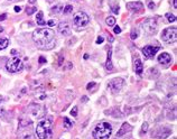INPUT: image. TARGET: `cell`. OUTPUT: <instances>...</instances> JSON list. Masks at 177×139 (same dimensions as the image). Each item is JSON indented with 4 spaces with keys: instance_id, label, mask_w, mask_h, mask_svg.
Wrapping results in <instances>:
<instances>
[{
    "instance_id": "obj_22",
    "label": "cell",
    "mask_w": 177,
    "mask_h": 139,
    "mask_svg": "<svg viewBox=\"0 0 177 139\" xmlns=\"http://www.w3.org/2000/svg\"><path fill=\"white\" fill-rule=\"evenodd\" d=\"M36 10H37L36 7H27V9H26V13H27L28 16H30V15H33Z\"/></svg>"
},
{
    "instance_id": "obj_13",
    "label": "cell",
    "mask_w": 177,
    "mask_h": 139,
    "mask_svg": "<svg viewBox=\"0 0 177 139\" xmlns=\"http://www.w3.org/2000/svg\"><path fill=\"white\" fill-rule=\"evenodd\" d=\"M133 67H135V72L140 75L144 71V65H142V62L140 61L139 58H136L135 59V63H133Z\"/></svg>"
},
{
    "instance_id": "obj_34",
    "label": "cell",
    "mask_w": 177,
    "mask_h": 139,
    "mask_svg": "<svg viewBox=\"0 0 177 139\" xmlns=\"http://www.w3.org/2000/svg\"><path fill=\"white\" fill-rule=\"evenodd\" d=\"M20 10H21V7H20V6H16V7H15V11H16V13H19Z\"/></svg>"
},
{
    "instance_id": "obj_7",
    "label": "cell",
    "mask_w": 177,
    "mask_h": 139,
    "mask_svg": "<svg viewBox=\"0 0 177 139\" xmlns=\"http://www.w3.org/2000/svg\"><path fill=\"white\" fill-rule=\"evenodd\" d=\"M142 29L148 34V35H152L157 32V22L155 19H147L145 20V22L142 24Z\"/></svg>"
},
{
    "instance_id": "obj_30",
    "label": "cell",
    "mask_w": 177,
    "mask_h": 139,
    "mask_svg": "<svg viewBox=\"0 0 177 139\" xmlns=\"http://www.w3.org/2000/svg\"><path fill=\"white\" fill-rule=\"evenodd\" d=\"M103 40H104L103 37H102V36H99V37L96 38V44H102Z\"/></svg>"
},
{
    "instance_id": "obj_16",
    "label": "cell",
    "mask_w": 177,
    "mask_h": 139,
    "mask_svg": "<svg viewBox=\"0 0 177 139\" xmlns=\"http://www.w3.org/2000/svg\"><path fill=\"white\" fill-rule=\"evenodd\" d=\"M36 21H37V25H40V26L46 25V21L43 18V11H38V14L36 16Z\"/></svg>"
},
{
    "instance_id": "obj_28",
    "label": "cell",
    "mask_w": 177,
    "mask_h": 139,
    "mask_svg": "<svg viewBox=\"0 0 177 139\" xmlns=\"http://www.w3.org/2000/svg\"><path fill=\"white\" fill-rule=\"evenodd\" d=\"M55 24H56V21H55L54 19H51V20H48V21H47V24H46V25H48L50 27H53V26H55Z\"/></svg>"
},
{
    "instance_id": "obj_21",
    "label": "cell",
    "mask_w": 177,
    "mask_h": 139,
    "mask_svg": "<svg viewBox=\"0 0 177 139\" xmlns=\"http://www.w3.org/2000/svg\"><path fill=\"white\" fill-rule=\"evenodd\" d=\"M166 18L168 19L169 22H174L176 20V16H175V15H173V14H170V13L166 14Z\"/></svg>"
},
{
    "instance_id": "obj_35",
    "label": "cell",
    "mask_w": 177,
    "mask_h": 139,
    "mask_svg": "<svg viewBox=\"0 0 177 139\" xmlns=\"http://www.w3.org/2000/svg\"><path fill=\"white\" fill-rule=\"evenodd\" d=\"M173 6L175 9H177V0H173Z\"/></svg>"
},
{
    "instance_id": "obj_11",
    "label": "cell",
    "mask_w": 177,
    "mask_h": 139,
    "mask_svg": "<svg viewBox=\"0 0 177 139\" xmlns=\"http://www.w3.org/2000/svg\"><path fill=\"white\" fill-rule=\"evenodd\" d=\"M142 7L144 5L140 2V1H137V2H128L127 3V8L133 11V13H138V11H140L142 9Z\"/></svg>"
},
{
    "instance_id": "obj_14",
    "label": "cell",
    "mask_w": 177,
    "mask_h": 139,
    "mask_svg": "<svg viewBox=\"0 0 177 139\" xmlns=\"http://www.w3.org/2000/svg\"><path fill=\"white\" fill-rule=\"evenodd\" d=\"M131 130V126L129 125L128 122H125V123H122V126H121V128L119 129V131L117 132V137H120V136H123L126 132H128V131H130Z\"/></svg>"
},
{
    "instance_id": "obj_26",
    "label": "cell",
    "mask_w": 177,
    "mask_h": 139,
    "mask_svg": "<svg viewBox=\"0 0 177 139\" xmlns=\"http://www.w3.org/2000/svg\"><path fill=\"white\" fill-rule=\"evenodd\" d=\"M130 37H131V39H136V38L138 37V33H137V32H135V31H132V32H131Z\"/></svg>"
},
{
    "instance_id": "obj_4",
    "label": "cell",
    "mask_w": 177,
    "mask_h": 139,
    "mask_svg": "<svg viewBox=\"0 0 177 139\" xmlns=\"http://www.w3.org/2000/svg\"><path fill=\"white\" fill-rule=\"evenodd\" d=\"M161 39L165 43L172 44L175 43L177 39V28L176 27H168L166 29H164L161 33Z\"/></svg>"
},
{
    "instance_id": "obj_27",
    "label": "cell",
    "mask_w": 177,
    "mask_h": 139,
    "mask_svg": "<svg viewBox=\"0 0 177 139\" xmlns=\"http://www.w3.org/2000/svg\"><path fill=\"white\" fill-rule=\"evenodd\" d=\"M113 33H114V34H120V33H121V28H120L119 26H114Z\"/></svg>"
},
{
    "instance_id": "obj_18",
    "label": "cell",
    "mask_w": 177,
    "mask_h": 139,
    "mask_svg": "<svg viewBox=\"0 0 177 139\" xmlns=\"http://www.w3.org/2000/svg\"><path fill=\"white\" fill-rule=\"evenodd\" d=\"M105 24H107L109 27H113V26L115 25V18L112 17V16L108 17L107 19H105Z\"/></svg>"
},
{
    "instance_id": "obj_2",
    "label": "cell",
    "mask_w": 177,
    "mask_h": 139,
    "mask_svg": "<svg viewBox=\"0 0 177 139\" xmlns=\"http://www.w3.org/2000/svg\"><path fill=\"white\" fill-rule=\"evenodd\" d=\"M52 120L51 119H44L37 123L36 127V136L38 139H47L51 136L52 132Z\"/></svg>"
},
{
    "instance_id": "obj_5",
    "label": "cell",
    "mask_w": 177,
    "mask_h": 139,
    "mask_svg": "<svg viewBox=\"0 0 177 139\" xmlns=\"http://www.w3.org/2000/svg\"><path fill=\"white\" fill-rule=\"evenodd\" d=\"M24 67V63L19 57H13L11 59H9L6 64V69L9 71L10 73H17L20 72Z\"/></svg>"
},
{
    "instance_id": "obj_38",
    "label": "cell",
    "mask_w": 177,
    "mask_h": 139,
    "mask_svg": "<svg viewBox=\"0 0 177 139\" xmlns=\"http://www.w3.org/2000/svg\"><path fill=\"white\" fill-rule=\"evenodd\" d=\"M88 58H89V55L85 54V55H84V59H88Z\"/></svg>"
},
{
    "instance_id": "obj_8",
    "label": "cell",
    "mask_w": 177,
    "mask_h": 139,
    "mask_svg": "<svg viewBox=\"0 0 177 139\" xmlns=\"http://www.w3.org/2000/svg\"><path fill=\"white\" fill-rule=\"evenodd\" d=\"M123 84H125V81H123V78H121V77H117V78H113L112 81L109 82L108 86L110 88L111 92L115 94V93L120 92V90H121V88L123 86Z\"/></svg>"
},
{
    "instance_id": "obj_20",
    "label": "cell",
    "mask_w": 177,
    "mask_h": 139,
    "mask_svg": "<svg viewBox=\"0 0 177 139\" xmlns=\"http://www.w3.org/2000/svg\"><path fill=\"white\" fill-rule=\"evenodd\" d=\"M72 11H73V6L67 5V6H65V7L63 8L62 13H63V14H70V13H72Z\"/></svg>"
},
{
    "instance_id": "obj_6",
    "label": "cell",
    "mask_w": 177,
    "mask_h": 139,
    "mask_svg": "<svg viewBox=\"0 0 177 139\" xmlns=\"http://www.w3.org/2000/svg\"><path fill=\"white\" fill-rule=\"evenodd\" d=\"M90 21V17L86 13H83V11H80L74 16L73 18V24L77 27H84L89 24Z\"/></svg>"
},
{
    "instance_id": "obj_23",
    "label": "cell",
    "mask_w": 177,
    "mask_h": 139,
    "mask_svg": "<svg viewBox=\"0 0 177 139\" xmlns=\"http://www.w3.org/2000/svg\"><path fill=\"white\" fill-rule=\"evenodd\" d=\"M63 8H64V6H62V5H57V6H54V8H53L52 10L55 11V13H62V11H63Z\"/></svg>"
},
{
    "instance_id": "obj_19",
    "label": "cell",
    "mask_w": 177,
    "mask_h": 139,
    "mask_svg": "<svg viewBox=\"0 0 177 139\" xmlns=\"http://www.w3.org/2000/svg\"><path fill=\"white\" fill-rule=\"evenodd\" d=\"M64 123H63V126H64V128H66V129H70L71 127L73 126V122L71 121V120L67 118V117H65L64 118V121H63Z\"/></svg>"
},
{
    "instance_id": "obj_31",
    "label": "cell",
    "mask_w": 177,
    "mask_h": 139,
    "mask_svg": "<svg viewBox=\"0 0 177 139\" xmlns=\"http://www.w3.org/2000/svg\"><path fill=\"white\" fill-rule=\"evenodd\" d=\"M111 10L113 11L114 14H118V13H119V7H117V6H113V7H111Z\"/></svg>"
},
{
    "instance_id": "obj_17",
    "label": "cell",
    "mask_w": 177,
    "mask_h": 139,
    "mask_svg": "<svg viewBox=\"0 0 177 139\" xmlns=\"http://www.w3.org/2000/svg\"><path fill=\"white\" fill-rule=\"evenodd\" d=\"M9 45V39L8 38H0V51L5 50Z\"/></svg>"
},
{
    "instance_id": "obj_32",
    "label": "cell",
    "mask_w": 177,
    "mask_h": 139,
    "mask_svg": "<svg viewBox=\"0 0 177 139\" xmlns=\"http://www.w3.org/2000/svg\"><path fill=\"white\" fill-rule=\"evenodd\" d=\"M39 63H40V64H44V63H46V58H45L44 56H40V57H39Z\"/></svg>"
},
{
    "instance_id": "obj_37",
    "label": "cell",
    "mask_w": 177,
    "mask_h": 139,
    "mask_svg": "<svg viewBox=\"0 0 177 139\" xmlns=\"http://www.w3.org/2000/svg\"><path fill=\"white\" fill-rule=\"evenodd\" d=\"M10 53L13 54V55H16V54H17V51H16V50H11Z\"/></svg>"
},
{
    "instance_id": "obj_36",
    "label": "cell",
    "mask_w": 177,
    "mask_h": 139,
    "mask_svg": "<svg viewBox=\"0 0 177 139\" xmlns=\"http://www.w3.org/2000/svg\"><path fill=\"white\" fill-rule=\"evenodd\" d=\"M148 7H149V8H150V9L155 8V3H152V2H149V6H148Z\"/></svg>"
},
{
    "instance_id": "obj_9",
    "label": "cell",
    "mask_w": 177,
    "mask_h": 139,
    "mask_svg": "<svg viewBox=\"0 0 177 139\" xmlns=\"http://www.w3.org/2000/svg\"><path fill=\"white\" fill-rule=\"evenodd\" d=\"M160 50L159 46H151V45H147L142 48V54H144L147 58H152L155 57V55L157 54V52Z\"/></svg>"
},
{
    "instance_id": "obj_3",
    "label": "cell",
    "mask_w": 177,
    "mask_h": 139,
    "mask_svg": "<svg viewBox=\"0 0 177 139\" xmlns=\"http://www.w3.org/2000/svg\"><path fill=\"white\" fill-rule=\"evenodd\" d=\"M112 134V126L109 122H101L95 126L93 130V137L95 139H109Z\"/></svg>"
},
{
    "instance_id": "obj_1",
    "label": "cell",
    "mask_w": 177,
    "mask_h": 139,
    "mask_svg": "<svg viewBox=\"0 0 177 139\" xmlns=\"http://www.w3.org/2000/svg\"><path fill=\"white\" fill-rule=\"evenodd\" d=\"M33 39L37 47L43 50H51L55 46V33L50 28L36 29L33 34Z\"/></svg>"
},
{
    "instance_id": "obj_12",
    "label": "cell",
    "mask_w": 177,
    "mask_h": 139,
    "mask_svg": "<svg viewBox=\"0 0 177 139\" xmlns=\"http://www.w3.org/2000/svg\"><path fill=\"white\" fill-rule=\"evenodd\" d=\"M158 62H159L160 64L167 65L172 62V56L168 53H161L159 56H158Z\"/></svg>"
},
{
    "instance_id": "obj_10",
    "label": "cell",
    "mask_w": 177,
    "mask_h": 139,
    "mask_svg": "<svg viewBox=\"0 0 177 139\" xmlns=\"http://www.w3.org/2000/svg\"><path fill=\"white\" fill-rule=\"evenodd\" d=\"M58 32H59V34H62V35H64V36L70 35V33H71L70 25L67 24L66 21L59 22V24H58Z\"/></svg>"
},
{
    "instance_id": "obj_33",
    "label": "cell",
    "mask_w": 177,
    "mask_h": 139,
    "mask_svg": "<svg viewBox=\"0 0 177 139\" xmlns=\"http://www.w3.org/2000/svg\"><path fill=\"white\" fill-rule=\"evenodd\" d=\"M6 18H7V14H2V15H0V21L5 20Z\"/></svg>"
},
{
    "instance_id": "obj_40",
    "label": "cell",
    "mask_w": 177,
    "mask_h": 139,
    "mask_svg": "<svg viewBox=\"0 0 177 139\" xmlns=\"http://www.w3.org/2000/svg\"><path fill=\"white\" fill-rule=\"evenodd\" d=\"M2 101H3V99H2V98H1V96H0V103H1V102H2Z\"/></svg>"
},
{
    "instance_id": "obj_25",
    "label": "cell",
    "mask_w": 177,
    "mask_h": 139,
    "mask_svg": "<svg viewBox=\"0 0 177 139\" xmlns=\"http://www.w3.org/2000/svg\"><path fill=\"white\" fill-rule=\"evenodd\" d=\"M71 114H72L73 117H76L77 116V107H74L72 110H71Z\"/></svg>"
},
{
    "instance_id": "obj_24",
    "label": "cell",
    "mask_w": 177,
    "mask_h": 139,
    "mask_svg": "<svg viewBox=\"0 0 177 139\" xmlns=\"http://www.w3.org/2000/svg\"><path fill=\"white\" fill-rule=\"evenodd\" d=\"M147 130H148V123L144 122V123H142V126H141V134L147 132Z\"/></svg>"
},
{
    "instance_id": "obj_15",
    "label": "cell",
    "mask_w": 177,
    "mask_h": 139,
    "mask_svg": "<svg viewBox=\"0 0 177 139\" xmlns=\"http://www.w3.org/2000/svg\"><path fill=\"white\" fill-rule=\"evenodd\" d=\"M111 55H112V51L109 50V52H108L107 63H105V67H107L108 71H112V70H113V65H112V61H111Z\"/></svg>"
},
{
    "instance_id": "obj_39",
    "label": "cell",
    "mask_w": 177,
    "mask_h": 139,
    "mask_svg": "<svg viewBox=\"0 0 177 139\" xmlns=\"http://www.w3.org/2000/svg\"><path fill=\"white\" fill-rule=\"evenodd\" d=\"M35 1H36V0H29V2H30V3H34Z\"/></svg>"
},
{
    "instance_id": "obj_29",
    "label": "cell",
    "mask_w": 177,
    "mask_h": 139,
    "mask_svg": "<svg viewBox=\"0 0 177 139\" xmlns=\"http://www.w3.org/2000/svg\"><path fill=\"white\" fill-rule=\"evenodd\" d=\"M95 85H96L95 82H91V83H89V84H88V86H86V89H88L89 91H90V90H91V89L93 88V86H95Z\"/></svg>"
}]
</instances>
